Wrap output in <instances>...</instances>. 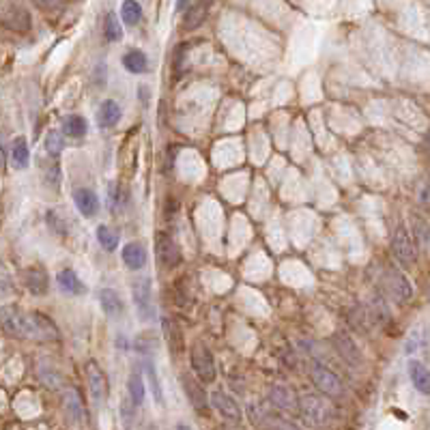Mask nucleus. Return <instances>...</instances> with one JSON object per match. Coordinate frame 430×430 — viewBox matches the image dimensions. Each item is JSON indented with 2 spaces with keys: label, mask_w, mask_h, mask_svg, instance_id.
I'll return each instance as SVG.
<instances>
[{
  "label": "nucleus",
  "mask_w": 430,
  "mask_h": 430,
  "mask_svg": "<svg viewBox=\"0 0 430 430\" xmlns=\"http://www.w3.org/2000/svg\"><path fill=\"white\" fill-rule=\"evenodd\" d=\"M0 329L13 338L22 340H56L58 329L56 325L39 312H24L17 306H3L0 308Z\"/></svg>",
  "instance_id": "nucleus-1"
},
{
  "label": "nucleus",
  "mask_w": 430,
  "mask_h": 430,
  "mask_svg": "<svg viewBox=\"0 0 430 430\" xmlns=\"http://www.w3.org/2000/svg\"><path fill=\"white\" fill-rule=\"evenodd\" d=\"M297 411L303 418V422L312 428H323L334 418V409L323 398L315 394H303L297 398Z\"/></svg>",
  "instance_id": "nucleus-2"
},
{
  "label": "nucleus",
  "mask_w": 430,
  "mask_h": 430,
  "mask_svg": "<svg viewBox=\"0 0 430 430\" xmlns=\"http://www.w3.org/2000/svg\"><path fill=\"white\" fill-rule=\"evenodd\" d=\"M310 377H312V383H315L325 396H342V392H344L342 381L329 366L315 362L310 368Z\"/></svg>",
  "instance_id": "nucleus-3"
},
{
  "label": "nucleus",
  "mask_w": 430,
  "mask_h": 430,
  "mask_svg": "<svg viewBox=\"0 0 430 430\" xmlns=\"http://www.w3.org/2000/svg\"><path fill=\"white\" fill-rule=\"evenodd\" d=\"M131 297L135 303V312L142 321H153L155 317V308H153V290L151 282L147 278H138L131 284Z\"/></svg>",
  "instance_id": "nucleus-4"
},
{
  "label": "nucleus",
  "mask_w": 430,
  "mask_h": 430,
  "mask_svg": "<svg viewBox=\"0 0 430 430\" xmlns=\"http://www.w3.org/2000/svg\"><path fill=\"white\" fill-rule=\"evenodd\" d=\"M189 359H191V368H194V373H196L198 379H203L205 383H213L215 381V375H218V373H215L213 353L203 342L191 346Z\"/></svg>",
  "instance_id": "nucleus-5"
},
{
  "label": "nucleus",
  "mask_w": 430,
  "mask_h": 430,
  "mask_svg": "<svg viewBox=\"0 0 430 430\" xmlns=\"http://www.w3.org/2000/svg\"><path fill=\"white\" fill-rule=\"evenodd\" d=\"M392 252L394 259L404 267H411L415 263V245L404 226H396L392 232Z\"/></svg>",
  "instance_id": "nucleus-6"
},
{
  "label": "nucleus",
  "mask_w": 430,
  "mask_h": 430,
  "mask_svg": "<svg viewBox=\"0 0 430 430\" xmlns=\"http://www.w3.org/2000/svg\"><path fill=\"white\" fill-rule=\"evenodd\" d=\"M86 381H88V392L95 404H102L108 398V377L104 370L97 366V362L86 364Z\"/></svg>",
  "instance_id": "nucleus-7"
},
{
  "label": "nucleus",
  "mask_w": 430,
  "mask_h": 430,
  "mask_svg": "<svg viewBox=\"0 0 430 430\" xmlns=\"http://www.w3.org/2000/svg\"><path fill=\"white\" fill-rule=\"evenodd\" d=\"M63 411L69 424L73 426H82L86 422V411H84V402L82 396L75 387H67L63 392Z\"/></svg>",
  "instance_id": "nucleus-8"
},
{
  "label": "nucleus",
  "mask_w": 430,
  "mask_h": 430,
  "mask_svg": "<svg viewBox=\"0 0 430 430\" xmlns=\"http://www.w3.org/2000/svg\"><path fill=\"white\" fill-rule=\"evenodd\" d=\"M334 348L338 350L340 359H342L346 366H350V368L362 366V362H364L362 350H359V346L353 342V338H350V336L346 334V331H338V334L334 336Z\"/></svg>",
  "instance_id": "nucleus-9"
},
{
  "label": "nucleus",
  "mask_w": 430,
  "mask_h": 430,
  "mask_svg": "<svg viewBox=\"0 0 430 430\" xmlns=\"http://www.w3.org/2000/svg\"><path fill=\"white\" fill-rule=\"evenodd\" d=\"M155 254L164 267H177L181 263V250L166 232H158V237H155Z\"/></svg>",
  "instance_id": "nucleus-10"
},
{
  "label": "nucleus",
  "mask_w": 430,
  "mask_h": 430,
  "mask_svg": "<svg viewBox=\"0 0 430 430\" xmlns=\"http://www.w3.org/2000/svg\"><path fill=\"white\" fill-rule=\"evenodd\" d=\"M385 288L392 292V295L398 299V301H409L413 297V288H411V284L406 282V278L402 276L400 271H396V269H392L389 267L387 271H385Z\"/></svg>",
  "instance_id": "nucleus-11"
},
{
  "label": "nucleus",
  "mask_w": 430,
  "mask_h": 430,
  "mask_svg": "<svg viewBox=\"0 0 430 430\" xmlns=\"http://www.w3.org/2000/svg\"><path fill=\"white\" fill-rule=\"evenodd\" d=\"M211 404H213L215 411H218V413H220L226 422H230V424H239L241 418H243L239 404L234 402L230 396L222 394V392H213V394H211Z\"/></svg>",
  "instance_id": "nucleus-12"
},
{
  "label": "nucleus",
  "mask_w": 430,
  "mask_h": 430,
  "mask_svg": "<svg viewBox=\"0 0 430 430\" xmlns=\"http://www.w3.org/2000/svg\"><path fill=\"white\" fill-rule=\"evenodd\" d=\"M73 203L84 218H95L97 211H100V198H97V194L88 187L75 189L73 191Z\"/></svg>",
  "instance_id": "nucleus-13"
},
{
  "label": "nucleus",
  "mask_w": 430,
  "mask_h": 430,
  "mask_svg": "<svg viewBox=\"0 0 430 430\" xmlns=\"http://www.w3.org/2000/svg\"><path fill=\"white\" fill-rule=\"evenodd\" d=\"M3 24L9 28V30H15V32H26L30 28V13L19 7V5H13L5 11L3 15Z\"/></svg>",
  "instance_id": "nucleus-14"
},
{
  "label": "nucleus",
  "mask_w": 430,
  "mask_h": 430,
  "mask_svg": "<svg viewBox=\"0 0 430 430\" xmlns=\"http://www.w3.org/2000/svg\"><path fill=\"white\" fill-rule=\"evenodd\" d=\"M269 400L273 402V406L280 409V411H286V413L297 411V398L292 396V392L284 385H273L269 392Z\"/></svg>",
  "instance_id": "nucleus-15"
},
{
  "label": "nucleus",
  "mask_w": 430,
  "mask_h": 430,
  "mask_svg": "<svg viewBox=\"0 0 430 430\" xmlns=\"http://www.w3.org/2000/svg\"><path fill=\"white\" fill-rule=\"evenodd\" d=\"M183 389H185V394H187V400L191 402L194 409H198V411H205L207 404H209V398H207V392L200 387L198 381H194L189 375H183Z\"/></svg>",
  "instance_id": "nucleus-16"
},
{
  "label": "nucleus",
  "mask_w": 430,
  "mask_h": 430,
  "mask_svg": "<svg viewBox=\"0 0 430 430\" xmlns=\"http://www.w3.org/2000/svg\"><path fill=\"white\" fill-rule=\"evenodd\" d=\"M100 303H102V310L106 312V317L110 319H119L123 317V301L119 297V292L114 288H102L100 290Z\"/></svg>",
  "instance_id": "nucleus-17"
},
{
  "label": "nucleus",
  "mask_w": 430,
  "mask_h": 430,
  "mask_svg": "<svg viewBox=\"0 0 430 430\" xmlns=\"http://www.w3.org/2000/svg\"><path fill=\"white\" fill-rule=\"evenodd\" d=\"M24 284L32 295H46L48 292V276L41 267H28L24 271Z\"/></svg>",
  "instance_id": "nucleus-18"
},
{
  "label": "nucleus",
  "mask_w": 430,
  "mask_h": 430,
  "mask_svg": "<svg viewBox=\"0 0 430 430\" xmlns=\"http://www.w3.org/2000/svg\"><path fill=\"white\" fill-rule=\"evenodd\" d=\"M123 263L133 271L142 269L147 265V250L140 243H127L123 247Z\"/></svg>",
  "instance_id": "nucleus-19"
},
{
  "label": "nucleus",
  "mask_w": 430,
  "mask_h": 430,
  "mask_svg": "<svg viewBox=\"0 0 430 430\" xmlns=\"http://www.w3.org/2000/svg\"><path fill=\"white\" fill-rule=\"evenodd\" d=\"M121 119V108L116 102L106 100L100 110H97V121H100V127H114Z\"/></svg>",
  "instance_id": "nucleus-20"
},
{
  "label": "nucleus",
  "mask_w": 430,
  "mask_h": 430,
  "mask_svg": "<svg viewBox=\"0 0 430 430\" xmlns=\"http://www.w3.org/2000/svg\"><path fill=\"white\" fill-rule=\"evenodd\" d=\"M409 377H411V383L413 387L418 389V392H422L424 396L428 394V368L418 362V359H411L409 362Z\"/></svg>",
  "instance_id": "nucleus-21"
},
{
  "label": "nucleus",
  "mask_w": 430,
  "mask_h": 430,
  "mask_svg": "<svg viewBox=\"0 0 430 430\" xmlns=\"http://www.w3.org/2000/svg\"><path fill=\"white\" fill-rule=\"evenodd\" d=\"M58 286H61L65 292H69V295H82L84 292V284L75 276L73 269H63L61 273H58Z\"/></svg>",
  "instance_id": "nucleus-22"
},
{
  "label": "nucleus",
  "mask_w": 430,
  "mask_h": 430,
  "mask_svg": "<svg viewBox=\"0 0 430 430\" xmlns=\"http://www.w3.org/2000/svg\"><path fill=\"white\" fill-rule=\"evenodd\" d=\"M144 377H147V383L151 387V394L155 398L158 404H164V392H162V383H160V377H158V370H155L153 362L151 359H144Z\"/></svg>",
  "instance_id": "nucleus-23"
},
{
  "label": "nucleus",
  "mask_w": 430,
  "mask_h": 430,
  "mask_svg": "<svg viewBox=\"0 0 430 430\" xmlns=\"http://www.w3.org/2000/svg\"><path fill=\"white\" fill-rule=\"evenodd\" d=\"M28 144L26 140L19 135V138H15L13 147H11V162H13V168L17 170H24L28 166Z\"/></svg>",
  "instance_id": "nucleus-24"
},
{
  "label": "nucleus",
  "mask_w": 430,
  "mask_h": 430,
  "mask_svg": "<svg viewBox=\"0 0 430 430\" xmlns=\"http://www.w3.org/2000/svg\"><path fill=\"white\" fill-rule=\"evenodd\" d=\"M123 65H125V69H129L131 73H142V71H147V67H149L147 54L140 52V50H129V52L123 56Z\"/></svg>",
  "instance_id": "nucleus-25"
},
{
  "label": "nucleus",
  "mask_w": 430,
  "mask_h": 430,
  "mask_svg": "<svg viewBox=\"0 0 430 430\" xmlns=\"http://www.w3.org/2000/svg\"><path fill=\"white\" fill-rule=\"evenodd\" d=\"M127 387H129V400L133 402V406H140L144 402V379L138 370L131 373Z\"/></svg>",
  "instance_id": "nucleus-26"
},
{
  "label": "nucleus",
  "mask_w": 430,
  "mask_h": 430,
  "mask_svg": "<svg viewBox=\"0 0 430 430\" xmlns=\"http://www.w3.org/2000/svg\"><path fill=\"white\" fill-rule=\"evenodd\" d=\"M97 241H100V245L106 250V252H112L119 247V232H116L114 228L110 226H100L97 228Z\"/></svg>",
  "instance_id": "nucleus-27"
},
{
  "label": "nucleus",
  "mask_w": 430,
  "mask_h": 430,
  "mask_svg": "<svg viewBox=\"0 0 430 430\" xmlns=\"http://www.w3.org/2000/svg\"><path fill=\"white\" fill-rule=\"evenodd\" d=\"M63 131L67 135H71V138H82V135L86 133V121L77 114L67 116V119L63 121Z\"/></svg>",
  "instance_id": "nucleus-28"
},
{
  "label": "nucleus",
  "mask_w": 430,
  "mask_h": 430,
  "mask_svg": "<svg viewBox=\"0 0 430 430\" xmlns=\"http://www.w3.org/2000/svg\"><path fill=\"white\" fill-rule=\"evenodd\" d=\"M121 17H123V22L127 26H135L142 19V9L138 3H133V0H127V3L121 5Z\"/></svg>",
  "instance_id": "nucleus-29"
},
{
  "label": "nucleus",
  "mask_w": 430,
  "mask_h": 430,
  "mask_svg": "<svg viewBox=\"0 0 430 430\" xmlns=\"http://www.w3.org/2000/svg\"><path fill=\"white\" fill-rule=\"evenodd\" d=\"M261 422H263L269 430H299L292 422H288V420H284V418H280V415H276V413H263Z\"/></svg>",
  "instance_id": "nucleus-30"
},
{
  "label": "nucleus",
  "mask_w": 430,
  "mask_h": 430,
  "mask_svg": "<svg viewBox=\"0 0 430 430\" xmlns=\"http://www.w3.org/2000/svg\"><path fill=\"white\" fill-rule=\"evenodd\" d=\"M104 35H106L108 41H119V39L123 37V28H121V24H119V17H116L114 13H108V15H106Z\"/></svg>",
  "instance_id": "nucleus-31"
},
{
  "label": "nucleus",
  "mask_w": 430,
  "mask_h": 430,
  "mask_svg": "<svg viewBox=\"0 0 430 430\" xmlns=\"http://www.w3.org/2000/svg\"><path fill=\"white\" fill-rule=\"evenodd\" d=\"M205 13H207V5H191L189 11L185 13L183 26H185V28H196L198 24H203Z\"/></svg>",
  "instance_id": "nucleus-32"
},
{
  "label": "nucleus",
  "mask_w": 430,
  "mask_h": 430,
  "mask_svg": "<svg viewBox=\"0 0 430 430\" xmlns=\"http://www.w3.org/2000/svg\"><path fill=\"white\" fill-rule=\"evenodd\" d=\"M65 149V138L58 131H50L48 138H46V151L48 155H52V158H56V155H61V151Z\"/></svg>",
  "instance_id": "nucleus-33"
},
{
  "label": "nucleus",
  "mask_w": 430,
  "mask_h": 430,
  "mask_svg": "<svg viewBox=\"0 0 430 430\" xmlns=\"http://www.w3.org/2000/svg\"><path fill=\"white\" fill-rule=\"evenodd\" d=\"M133 420H135V406H133V402L127 396V398L121 400V422H123V428L125 430H131Z\"/></svg>",
  "instance_id": "nucleus-34"
},
{
  "label": "nucleus",
  "mask_w": 430,
  "mask_h": 430,
  "mask_svg": "<svg viewBox=\"0 0 430 430\" xmlns=\"http://www.w3.org/2000/svg\"><path fill=\"white\" fill-rule=\"evenodd\" d=\"M39 377H41V381H44L48 387H52V389H58V387H61V375H58L54 368L46 370V368L41 366V368H39Z\"/></svg>",
  "instance_id": "nucleus-35"
},
{
  "label": "nucleus",
  "mask_w": 430,
  "mask_h": 430,
  "mask_svg": "<svg viewBox=\"0 0 430 430\" xmlns=\"http://www.w3.org/2000/svg\"><path fill=\"white\" fill-rule=\"evenodd\" d=\"M5 155H7V153H5V142L0 140V170L5 168Z\"/></svg>",
  "instance_id": "nucleus-36"
},
{
  "label": "nucleus",
  "mask_w": 430,
  "mask_h": 430,
  "mask_svg": "<svg viewBox=\"0 0 430 430\" xmlns=\"http://www.w3.org/2000/svg\"><path fill=\"white\" fill-rule=\"evenodd\" d=\"M220 430H245V428H241L239 424H228V426H224V428H220Z\"/></svg>",
  "instance_id": "nucleus-37"
}]
</instances>
